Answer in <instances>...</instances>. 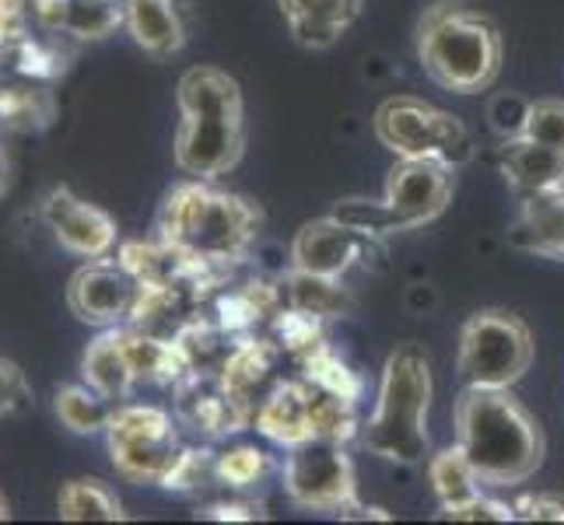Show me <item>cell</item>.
Segmentation results:
<instances>
[{"label":"cell","mask_w":564,"mask_h":525,"mask_svg":"<svg viewBox=\"0 0 564 525\" xmlns=\"http://www.w3.org/2000/svg\"><path fill=\"white\" fill-rule=\"evenodd\" d=\"M453 427L456 445L474 462L484 488L491 491L519 488L543 466L547 438L527 403L512 396V389L463 385Z\"/></svg>","instance_id":"1"},{"label":"cell","mask_w":564,"mask_h":525,"mask_svg":"<svg viewBox=\"0 0 564 525\" xmlns=\"http://www.w3.org/2000/svg\"><path fill=\"white\" fill-rule=\"evenodd\" d=\"M180 127L176 154L180 172L189 179H218L242 162L246 151V109L236 77L218 67H189L176 88Z\"/></svg>","instance_id":"2"},{"label":"cell","mask_w":564,"mask_h":525,"mask_svg":"<svg viewBox=\"0 0 564 525\" xmlns=\"http://www.w3.org/2000/svg\"><path fill=\"white\" fill-rule=\"evenodd\" d=\"M432 361L424 347L406 340L389 350L379 375V393L368 420L358 431V445L382 462L417 466L432 449L427 435V411H432Z\"/></svg>","instance_id":"3"},{"label":"cell","mask_w":564,"mask_h":525,"mask_svg":"<svg viewBox=\"0 0 564 525\" xmlns=\"http://www.w3.org/2000/svg\"><path fill=\"white\" fill-rule=\"evenodd\" d=\"M162 245L189 263H239L257 245L260 210L236 193L214 189L207 179H189L165 197L159 214Z\"/></svg>","instance_id":"4"},{"label":"cell","mask_w":564,"mask_h":525,"mask_svg":"<svg viewBox=\"0 0 564 525\" xmlns=\"http://www.w3.org/2000/svg\"><path fill=\"white\" fill-rule=\"evenodd\" d=\"M421 70L445 91H488L505 61L501 32L480 8L466 0H435L417 22Z\"/></svg>","instance_id":"5"},{"label":"cell","mask_w":564,"mask_h":525,"mask_svg":"<svg viewBox=\"0 0 564 525\" xmlns=\"http://www.w3.org/2000/svg\"><path fill=\"white\" fill-rule=\"evenodd\" d=\"M376 138L397 158H432L449 168L474 162L477 144L459 116L445 112L414 95H393L376 109Z\"/></svg>","instance_id":"6"},{"label":"cell","mask_w":564,"mask_h":525,"mask_svg":"<svg viewBox=\"0 0 564 525\" xmlns=\"http://www.w3.org/2000/svg\"><path fill=\"white\" fill-rule=\"evenodd\" d=\"M536 343L527 319L505 308H480L459 329L456 372L463 385L477 389H512L530 372Z\"/></svg>","instance_id":"7"},{"label":"cell","mask_w":564,"mask_h":525,"mask_svg":"<svg viewBox=\"0 0 564 525\" xmlns=\"http://www.w3.org/2000/svg\"><path fill=\"white\" fill-rule=\"evenodd\" d=\"M106 441L112 466L133 483H162L183 452L176 420L151 403L116 406L106 427Z\"/></svg>","instance_id":"8"},{"label":"cell","mask_w":564,"mask_h":525,"mask_svg":"<svg viewBox=\"0 0 564 525\" xmlns=\"http://www.w3.org/2000/svg\"><path fill=\"white\" fill-rule=\"evenodd\" d=\"M281 483L291 504L305 512H344L358 501V473L347 456L344 441L308 438L295 449H288L281 466Z\"/></svg>","instance_id":"9"},{"label":"cell","mask_w":564,"mask_h":525,"mask_svg":"<svg viewBox=\"0 0 564 525\" xmlns=\"http://www.w3.org/2000/svg\"><path fill=\"white\" fill-rule=\"evenodd\" d=\"M456 168L432 158H397L389 168L382 204L389 210L393 231H414L432 225L453 204Z\"/></svg>","instance_id":"10"},{"label":"cell","mask_w":564,"mask_h":525,"mask_svg":"<svg viewBox=\"0 0 564 525\" xmlns=\"http://www.w3.org/2000/svg\"><path fill=\"white\" fill-rule=\"evenodd\" d=\"M372 256H386L382 239L361 236L351 225L337 221L334 214L302 225L288 252L291 270H305V274L323 277H344L351 266L368 263Z\"/></svg>","instance_id":"11"},{"label":"cell","mask_w":564,"mask_h":525,"mask_svg":"<svg viewBox=\"0 0 564 525\" xmlns=\"http://www.w3.org/2000/svg\"><path fill=\"white\" fill-rule=\"evenodd\" d=\"M138 295H141V281L133 277L123 263H109L102 256V260H91L70 277L67 305L82 322L109 329L130 319Z\"/></svg>","instance_id":"12"},{"label":"cell","mask_w":564,"mask_h":525,"mask_svg":"<svg viewBox=\"0 0 564 525\" xmlns=\"http://www.w3.org/2000/svg\"><path fill=\"white\" fill-rule=\"evenodd\" d=\"M43 221L53 231V239L67 252H74V256L102 260L116 245V225L109 214L82 197H74L64 186L53 189L43 200Z\"/></svg>","instance_id":"13"},{"label":"cell","mask_w":564,"mask_h":525,"mask_svg":"<svg viewBox=\"0 0 564 525\" xmlns=\"http://www.w3.org/2000/svg\"><path fill=\"white\" fill-rule=\"evenodd\" d=\"M252 420H257V431L281 445V449H295V445L308 441L313 438V382L305 379L278 382L260 400Z\"/></svg>","instance_id":"14"},{"label":"cell","mask_w":564,"mask_h":525,"mask_svg":"<svg viewBox=\"0 0 564 525\" xmlns=\"http://www.w3.org/2000/svg\"><path fill=\"white\" fill-rule=\"evenodd\" d=\"M284 25L299 46L329 50L361 14V0H278Z\"/></svg>","instance_id":"15"},{"label":"cell","mask_w":564,"mask_h":525,"mask_svg":"<svg viewBox=\"0 0 564 525\" xmlns=\"http://www.w3.org/2000/svg\"><path fill=\"white\" fill-rule=\"evenodd\" d=\"M509 242L522 252L564 263V186L522 197V210L509 231Z\"/></svg>","instance_id":"16"},{"label":"cell","mask_w":564,"mask_h":525,"mask_svg":"<svg viewBox=\"0 0 564 525\" xmlns=\"http://www.w3.org/2000/svg\"><path fill=\"white\" fill-rule=\"evenodd\" d=\"M498 168L519 197H533V193H547L564 186V151L536 144L530 138L501 141Z\"/></svg>","instance_id":"17"},{"label":"cell","mask_w":564,"mask_h":525,"mask_svg":"<svg viewBox=\"0 0 564 525\" xmlns=\"http://www.w3.org/2000/svg\"><path fill=\"white\" fill-rule=\"evenodd\" d=\"M123 25L154 61H169L186 46V29L176 0H123Z\"/></svg>","instance_id":"18"},{"label":"cell","mask_w":564,"mask_h":525,"mask_svg":"<svg viewBox=\"0 0 564 525\" xmlns=\"http://www.w3.org/2000/svg\"><path fill=\"white\" fill-rule=\"evenodd\" d=\"M82 375L85 382L102 393L106 400H127L138 385V372H133V361H130V350L123 340V329L120 326H109L95 337L82 358Z\"/></svg>","instance_id":"19"},{"label":"cell","mask_w":564,"mask_h":525,"mask_svg":"<svg viewBox=\"0 0 564 525\" xmlns=\"http://www.w3.org/2000/svg\"><path fill=\"white\" fill-rule=\"evenodd\" d=\"M284 302H288V308H299V313H308L323 322L344 319L355 305L344 277L305 274V270H291L284 277Z\"/></svg>","instance_id":"20"},{"label":"cell","mask_w":564,"mask_h":525,"mask_svg":"<svg viewBox=\"0 0 564 525\" xmlns=\"http://www.w3.org/2000/svg\"><path fill=\"white\" fill-rule=\"evenodd\" d=\"M274 372V347L263 340H242L231 354L225 358L221 368V385L228 389L239 403H252L260 393V385Z\"/></svg>","instance_id":"21"},{"label":"cell","mask_w":564,"mask_h":525,"mask_svg":"<svg viewBox=\"0 0 564 525\" xmlns=\"http://www.w3.org/2000/svg\"><path fill=\"white\" fill-rule=\"evenodd\" d=\"M427 483H432V491L442 501V508L463 504V501H470L484 491L474 462L466 459V452L459 449V445H449V449L427 456Z\"/></svg>","instance_id":"22"},{"label":"cell","mask_w":564,"mask_h":525,"mask_svg":"<svg viewBox=\"0 0 564 525\" xmlns=\"http://www.w3.org/2000/svg\"><path fill=\"white\" fill-rule=\"evenodd\" d=\"M56 512L67 522H123L127 512L102 480H67L56 497Z\"/></svg>","instance_id":"23"},{"label":"cell","mask_w":564,"mask_h":525,"mask_svg":"<svg viewBox=\"0 0 564 525\" xmlns=\"http://www.w3.org/2000/svg\"><path fill=\"white\" fill-rule=\"evenodd\" d=\"M112 400H106L102 393H95V389L85 382V385H64L61 393H56V417L74 435H99L109 427V417H112Z\"/></svg>","instance_id":"24"},{"label":"cell","mask_w":564,"mask_h":525,"mask_svg":"<svg viewBox=\"0 0 564 525\" xmlns=\"http://www.w3.org/2000/svg\"><path fill=\"white\" fill-rule=\"evenodd\" d=\"M302 379L313 382L316 389H323V393H329V396H340V400H351V403L361 400V389H365L358 372H351V364H347L329 343L313 347L302 358Z\"/></svg>","instance_id":"25"},{"label":"cell","mask_w":564,"mask_h":525,"mask_svg":"<svg viewBox=\"0 0 564 525\" xmlns=\"http://www.w3.org/2000/svg\"><path fill=\"white\" fill-rule=\"evenodd\" d=\"M270 473V456L257 445H236V449H225L214 456V480L225 483V488H257V483Z\"/></svg>","instance_id":"26"},{"label":"cell","mask_w":564,"mask_h":525,"mask_svg":"<svg viewBox=\"0 0 564 525\" xmlns=\"http://www.w3.org/2000/svg\"><path fill=\"white\" fill-rule=\"evenodd\" d=\"M329 214H334L337 221L351 225L355 231H361V236H372V239L397 236V231H393V221H389V210H386L382 200H361V197L337 200Z\"/></svg>","instance_id":"27"},{"label":"cell","mask_w":564,"mask_h":525,"mask_svg":"<svg viewBox=\"0 0 564 525\" xmlns=\"http://www.w3.org/2000/svg\"><path fill=\"white\" fill-rule=\"evenodd\" d=\"M274 329H278L281 347L291 350V354H299V358H305L308 350L323 343V319L299 313V308H284L274 322Z\"/></svg>","instance_id":"28"},{"label":"cell","mask_w":564,"mask_h":525,"mask_svg":"<svg viewBox=\"0 0 564 525\" xmlns=\"http://www.w3.org/2000/svg\"><path fill=\"white\" fill-rule=\"evenodd\" d=\"M522 138L564 151V99H536L530 102L527 130Z\"/></svg>","instance_id":"29"},{"label":"cell","mask_w":564,"mask_h":525,"mask_svg":"<svg viewBox=\"0 0 564 525\" xmlns=\"http://www.w3.org/2000/svg\"><path fill=\"white\" fill-rule=\"evenodd\" d=\"M527 116H530V99H522V95H516V91L495 95L491 106H488V123L501 141L522 138V130H527Z\"/></svg>","instance_id":"30"},{"label":"cell","mask_w":564,"mask_h":525,"mask_svg":"<svg viewBox=\"0 0 564 525\" xmlns=\"http://www.w3.org/2000/svg\"><path fill=\"white\" fill-rule=\"evenodd\" d=\"M210 477H214V456L197 452V449H183L176 466H172L169 477L162 480V488H169V491H197Z\"/></svg>","instance_id":"31"},{"label":"cell","mask_w":564,"mask_h":525,"mask_svg":"<svg viewBox=\"0 0 564 525\" xmlns=\"http://www.w3.org/2000/svg\"><path fill=\"white\" fill-rule=\"evenodd\" d=\"M442 518H453V522H512L516 518V504L509 501H498V497H488V494H477L463 504H449V508H442Z\"/></svg>","instance_id":"32"},{"label":"cell","mask_w":564,"mask_h":525,"mask_svg":"<svg viewBox=\"0 0 564 525\" xmlns=\"http://www.w3.org/2000/svg\"><path fill=\"white\" fill-rule=\"evenodd\" d=\"M29 396L32 393H29V382L22 375V368L0 358V417L18 411V406H25Z\"/></svg>","instance_id":"33"},{"label":"cell","mask_w":564,"mask_h":525,"mask_svg":"<svg viewBox=\"0 0 564 525\" xmlns=\"http://www.w3.org/2000/svg\"><path fill=\"white\" fill-rule=\"evenodd\" d=\"M516 518L522 522H564L561 494H527L516 501Z\"/></svg>","instance_id":"34"},{"label":"cell","mask_w":564,"mask_h":525,"mask_svg":"<svg viewBox=\"0 0 564 525\" xmlns=\"http://www.w3.org/2000/svg\"><path fill=\"white\" fill-rule=\"evenodd\" d=\"M204 518H231V522H252L260 518V512L252 504H210Z\"/></svg>","instance_id":"35"},{"label":"cell","mask_w":564,"mask_h":525,"mask_svg":"<svg viewBox=\"0 0 564 525\" xmlns=\"http://www.w3.org/2000/svg\"><path fill=\"white\" fill-rule=\"evenodd\" d=\"M8 515H11V512H8V501H4V497H0V522H4Z\"/></svg>","instance_id":"36"}]
</instances>
